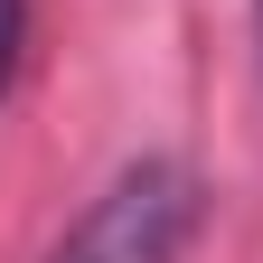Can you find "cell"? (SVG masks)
<instances>
[{"instance_id":"cell-1","label":"cell","mask_w":263,"mask_h":263,"mask_svg":"<svg viewBox=\"0 0 263 263\" xmlns=\"http://www.w3.org/2000/svg\"><path fill=\"white\" fill-rule=\"evenodd\" d=\"M188 235H197V170L170 151H141L76 207L47 263H179Z\"/></svg>"},{"instance_id":"cell-2","label":"cell","mask_w":263,"mask_h":263,"mask_svg":"<svg viewBox=\"0 0 263 263\" xmlns=\"http://www.w3.org/2000/svg\"><path fill=\"white\" fill-rule=\"evenodd\" d=\"M19 47H28V0H0V94L19 85Z\"/></svg>"},{"instance_id":"cell-3","label":"cell","mask_w":263,"mask_h":263,"mask_svg":"<svg viewBox=\"0 0 263 263\" xmlns=\"http://www.w3.org/2000/svg\"><path fill=\"white\" fill-rule=\"evenodd\" d=\"M254 47H263V0H254Z\"/></svg>"}]
</instances>
